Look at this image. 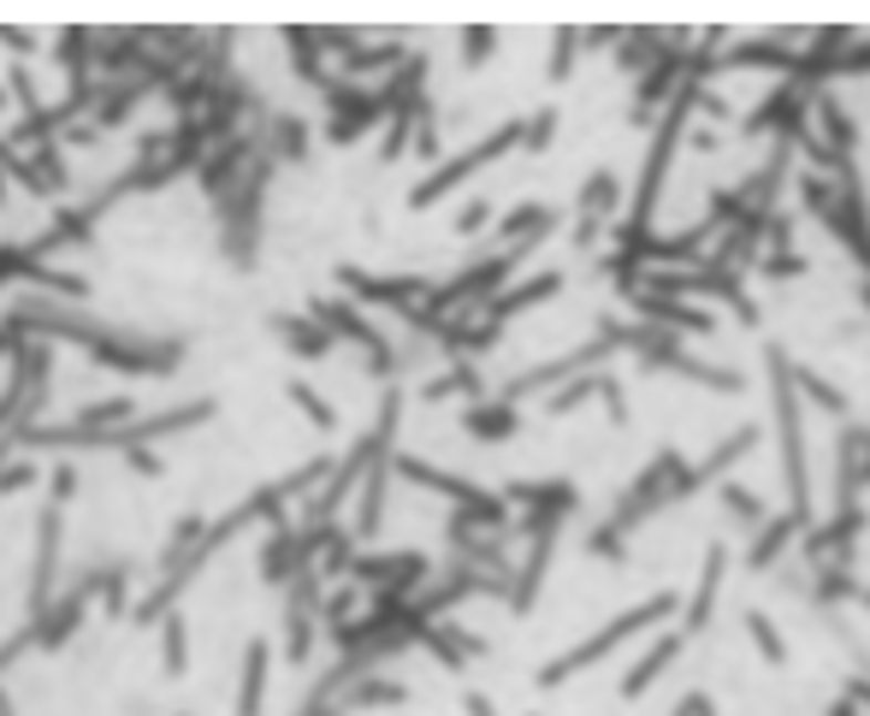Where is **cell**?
Masks as SVG:
<instances>
[{"mask_svg": "<svg viewBox=\"0 0 870 716\" xmlns=\"http://www.w3.org/2000/svg\"><path fill=\"white\" fill-rule=\"evenodd\" d=\"M817 581L806 587V599L824 610V604H859V610H870V581H859L852 569H811Z\"/></svg>", "mask_w": 870, "mask_h": 716, "instance_id": "cell-31", "label": "cell"}, {"mask_svg": "<svg viewBox=\"0 0 870 716\" xmlns=\"http://www.w3.org/2000/svg\"><path fill=\"white\" fill-rule=\"evenodd\" d=\"M634 291L675 297V302L711 297V302H723V309H735L740 326H764L758 297L746 291V272H735V267H711V261H698V267H640V284H634Z\"/></svg>", "mask_w": 870, "mask_h": 716, "instance_id": "cell-3", "label": "cell"}, {"mask_svg": "<svg viewBox=\"0 0 870 716\" xmlns=\"http://www.w3.org/2000/svg\"><path fill=\"white\" fill-rule=\"evenodd\" d=\"M463 710H468V716H498V710H491V698H486V693H468V698H463Z\"/></svg>", "mask_w": 870, "mask_h": 716, "instance_id": "cell-51", "label": "cell"}, {"mask_svg": "<svg viewBox=\"0 0 870 716\" xmlns=\"http://www.w3.org/2000/svg\"><path fill=\"white\" fill-rule=\"evenodd\" d=\"M557 125H562L557 107H539L534 118H521V148H527V155H545V148L557 143Z\"/></svg>", "mask_w": 870, "mask_h": 716, "instance_id": "cell-37", "label": "cell"}, {"mask_svg": "<svg viewBox=\"0 0 870 716\" xmlns=\"http://www.w3.org/2000/svg\"><path fill=\"white\" fill-rule=\"evenodd\" d=\"M723 581H728V544H723V539H711V544H705V562H698V587H693V599H681V616H675V627H681L687 640L711 627V616H716V592H723Z\"/></svg>", "mask_w": 870, "mask_h": 716, "instance_id": "cell-11", "label": "cell"}, {"mask_svg": "<svg viewBox=\"0 0 870 716\" xmlns=\"http://www.w3.org/2000/svg\"><path fill=\"white\" fill-rule=\"evenodd\" d=\"M178 716H190V710H178Z\"/></svg>", "mask_w": 870, "mask_h": 716, "instance_id": "cell-54", "label": "cell"}, {"mask_svg": "<svg viewBox=\"0 0 870 716\" xmlns=\"http://www.w3.org/2000/svg\"><path fill=\"white\" fill-rule=\"evenodd\" d=\"M628 309H634L645 326L675 332V338H716V314L705 302H675V297H652V291H628Z\"/></svg>", "mask_w": 870, "mask_h": 716, "instance_id": "cell-10", "label": "cell"}, {"mask_svg": "<svg viewBox=\"0 0 870 716\" xmlns=\"http://www.w3.org/2000/svg\"><path fill=\"white\" fill-rule=\"evenodd\" d=\"M574 60H580V30H557V37H551V60H545V77H551V83H569Z\"/></svg>", "mask_w": 870, "mask_h": 716, "instance_id": "cell-38", "label": "cell"}, {"mask_svg": "<svg viewBox=\"0 0 870 716\" xmlns=\"http://www.w3.org/2000/svg\"><path fill=\"white\" fill-rule=\"evenodd\" d=\"M770 284H794V279H806L811 261H806V249H764L758 261H753Z\"/></svg>", "mask_w": 870, "mask_h": 716, "instance_id": "cell-36", "label": "cell"}, {"mask_svg": "<svg viewBox=\"0 0 870 716\" xmlns=\"http://www.w3.org/2000/svg\"><path fill=\"white\" fill-rule=\"evenodd\" d=\"M794 65H799V48H794V37H781V30H770V37H746V42L716 54V72H776V77H794Z\"/></svg>", "mask_w": 870, "mask_h": 716, "instance_id": "cell-12", "label": "cell"}, {"mask_svg": "<svg viewBox=\"0 0 870 716\" xmlns=\"http://www.w3.org/2000/svg\"><path fill=\"white\" fill-rule=\"evenodd\" d=\"M587 557H599V562H628V539H622L610 521H599V527L587 533Z\"/></svg>", "mask_w": 870, "mask_h": 716, "instance_id": "cell-42", "label": "cell"}, {"mask_svg": "<svg viewBox=\"0 0 870 716\" xmlns=\"http://www.w3.org/2000/svg\"><path fill=\"white\" fill-rule=\"evenodd\" d=\"M562 291H569V272H557V267H545V272H534V279H516V284H504L498 297L480 309V320H491V326H509L516 314H527V309H539V302H557Z\"/></svg>", "mask_w": 870, "mask_h": 716, "instance_id": "cell-13", "label": "cell"}, {"mask_svg": "<svg viewBox=\"0 0 870 716\" xmlns=\"http://www.w3.org/2000/svg\"><path fill=\"white\" fill-rule=\"evenodd\" d=\"M794 196H799V208H806V214L817 219V214H824L841 190H835L829 178H817V173H794Z\"/></svg>", "mask_w": 870, "mask_h": 716, "instance_id": "cell-39", "label": "cell"}, {"mask_svg": "<svg viewBox=\"0 0 870 716\" xmlns=\"http://www.w3.org/2000/svg\"><path fill=\"white\" fill-rule=\"evenodd\" d=\"M859 468H864V486H870V445L859 450Z\"/></svg>", "mask_w": 870, "mask_h": 716, "instance_id": "cell-52", "label": "cell"}, {"mask_svg": "<svg viewBox=\"0 0 870 716\" xmlns=\"http://www.w3.org/2000/svg\"><path fill=\"white\" fill-rule=\"evenodd\" d=\"M272 338L297 355V362H320V355H332L338 344H332V332L320 326L314 314H272Z\"/></svg>", "mask_w": 870, "mask_h": 716, "instance_id": "cell-26", "label": "cell"}, {"mask_svg": "<svg viewBox=\"0 0 870 716\" xmlns=\"http://www.w3.org/2000/svg\"><path fill=\"white\" fill-rule=\"evenodd\" d=\"M551 557H557V533H539V539H527V557H521V569L509 574V616H534V604H539V587H545V574H551Z\"/></svg>", "mask_w": 870, "mask_h": 716, "instance_id": "cell-17", "label": "cell"}, {"mask_svg": "<svg viewBox=\"0 0 870 716\" xmlns=\"http://www.w3.org/2000/svg\"><path fill=\"white\" fill-rule=\"evenodd\" d=\"M604 373V367H599ZM599 373H574V380H562L557 391H545V415L562 421V415H574L580 403H592L599 397Z\"/></svg>", "mask_w": 870, "mask_h": 716, "instance_id": "cell-35", "label": "cell"}, {"mask_svg": "<svg viewBox=\"0 0 870 716\" xmlns=\"http://www.w3.org/2000/svg\"><path fill=\"white\" fill-rule=\"evenodd\" d=\"M604 231H610L604 219H587V214H574V231H569V243H574L580 255H592V249H599V237H604Z\"/></svg>", "mask_w": 870, "mask_h": 716, "instance_id": "cell-47", "label": "cell"}, {"mask_svg": "<svg viewBox=\"0 0 870 716\" xmlns=\"http://www.w3.org/2000/svg\"><path fill=\"white\" fill-rule=\"evenodd\" d=\"M338 291H344L355 309H385L391 320L426 309L433 297V279L426 272H367V267H338Z\"/></svg>", "mask_w": 870, "mask_h": 716, "instance_id": "cell-7", "label": "cell"}, {"mask_svg": "<svg viewBox=\"0 0 870 716\" xmlns=\"http://www.w3.org/2000/svg\"><path fill=\"white\" fill-rule=\"evenodd\" d=\"M118 456H125V468L136 474V480H160V474H166V456H160V445H125Z\"/></svg>", "mask_w": 870, "mask_h": 716, "instance_id": "cell-43", "label": "cell"}, {"mask_svg": "<svg viewBox=\"0 0 870 716\" xmlns=\"http://www.w3.org/2000/svg\"><path fill=\"white\" fill-rule=\"evenodd\" d=\"M486 219H491V201H486V196H474L468 208L450 219V231H456V237H474V231H486Z\"/></svg>", "mask_w": 870, "mask_h": 716, "instance_id": "cell-46", "label": "cell"}, {"mask_svg": "<svg viewBox=\"0 0 870 716\" xmlns=\"http://www.w3.org/2000/svg\"><path fill=\"white\" fill-rule=\"evenodd\" d=\"M628 350H634L645 367L675 373V380H693V385L716 391V397H735V391H746V373H740V367L698 362V355H693L687 344H681L675 332H657V326H628Z\"/></svg>", "mask_w": 870, "mask_h": 716, "instance_id": "cell-6", "label": "cell"}, {"mask_svg": "<svg viewBox=\"0 0 870 716\" xmlns=\"http://www.w3.org/2000/svg\"><path fill=\"white\" fill-rule=\"evenodd\" d=\"M788 362L794 355L781 344H764V367H770V415H776V445H781V486H788V516L817 527L811 509V450H806V403L788 385Z\"/></svg>", "mask_w": 870, "mask_h": 716, "instance_id": "cell-2", "label": "cell"}, {"mask_svg": "<svg viewBox=\"0 0 870 716\" xmlns=\"http://www.w3.org/2000/svg\"><path fill=\"white\" fill-rule=\"evenodd\" d=\"M610 54H617V65L628 77H640L670 54V37H663V30H617V48H610Z\"/></svg>", "mask_w": 870, "mask_h": 716, "instance_id": "cell-29", "label": "cell"}, {"mask_svg": "<svg viewBox=\"0 0 870 716\" xmlns=\"http://www.w3.org/2000/svg\"><path fill=\"white\" fill-rule=\"evenodd\" d=\"M740 634L753 640V652H758L764 663H770V670H788V657H794V652H788V634L776 627V616H770V610L746 604V610H740Z\"/></svg>", "mask_w": 870, "mask_h": 716, "instance_id": "cell-30", "label": "cell"}, {"mask_svg": "<svg viewBox=\"0 0 870 716\" xmlns=\"http://www.w3.org/2000/svg\"><path fill=\"white\" fill-rule=\"evenodd\" d=\"M794 237H799V214L794 208H770V214H764V243H770V249H799Z\"/></svg>", "mask_w": 870, "mask_h": 716, "instance_id": "cell-41", "label": "cell"}, {"mask_svg": "<svg viewBox=\"0 0 870 716\" xmlns=\"http://www.w3.org/2000/svg\"><path fill=\"white\" fill-rule=\"evenodd\" d=\"M628 326L634 320H622V314H599V332L587 338V344H574V350H562V355H551V362H539V367H527V373H516L498 397L504 403H527V397H539V391H557L562 380H574V373H599L610 355H622L628 350Z\"/></svg>", "mask_w": 870, "mask_h": 716, "instance_id": "cell-4", "label": "cell"}, {"mask_svg": "<svg viewBox=\"0 0 870 716\" xmlns=\"http://www.w3.org/2000/svg\"><path fill=\"white\" fill-rule=\"evenodd\" d=\"M450 397L480 403L486 397V373L474 367V362H450L445 373H433V380L421 385V403H450Z\"/></svg>", "mask_w": 870, "mask_h": 716, "instance_id": "cell-28", "label": "cell"}, {"mask_svg": "<svg viewBox=\"0 0 870 716\" xmlns=\"http://www.w3.org/2000/svg\"><path fill=\"white\" fill-rule=\"evenodd\" d=\"M723 143H728L723 131H693V148H698V155H716V148H723Z\"/></svg>", "mask_w": 870, "mask_h": 716, "instance_id": "cell-49", "label": "cell"}, {"mask_svg": "<svg viewBox=\"0 0 870 716\" xmlns=\"http://www.w3.org/2000/svg\"><path fill=\"white\" fill-rule=\"evenodd\" d=\"M622 201H628V190H622V178H617V166H592L587 178H580V201H574V214H587V219H617L622 214Z\"/></svg>", "mask_w": 870, "mask_h": 716, "instance_id": "cell-27", "label": "cell"}, {"mask_svg": "<svg viewBox=\"0 0 870 716\" xmlns=\"http://www.w3.org/2000/svg\"><path fill=\"white\" fill-rule=\"evenodd\" d=\"M799 533H806V521H794V516H770L753 533V544H746V569L753 574H776L781 569V557L799 544Z\"/></svg>", "mask_w": 870, "mask_h": 716, "instance_id": "cell-23", "label": "cell"}, {"mask_svg": "<svg viewBox=\"0 0 870 716\" xmlns=\"http://www.w3.org/2000/svg\"><path fill=\"white\" fill-rule=\"evenodd\" d=\"M811 131H817V143H824V148L859 160V125H852V113H847L841 95H829V90L811 95Z\"/></svg>", "mask_w": 870, "mask_h": 716, "instance_id": "cell-19", "label": "cell"}, {"mask_svg": "<svg viewBox=\"0 0 870 716\" xmlns=\"http://www.w3.org/2000/svg\"><path fill=\"white\" fill-rule=\"evenodd\" d=\"M498 30H463V48H456V60H463V72H474V65H486L491 54H498Z\"/></svg>", "mask_w": 870, "mask_h": 716, "instance_id": "cell-40", "label": "cell"}, {"mask_svg": "<svg viewBox=\"0 0 870 716\" xmlns=\"http://www.w3.org/2000/svg\"><path fill=\"white\" fill-rule=\"evenodd\" d=\"M599 397H604V408H610V426H628V421H634V415H628V391H622L617 373H599Z\"/></svg>", "mask_w": 870, "mask_h": 716, "instance_id": "cell-44", "label": "cell"}, {"mask_svg": "<svg viewBox=\"0 0 870 716\" xmlns=\"http://www.w3.org/2000/svg\"><path fill=\"white\" fill-rule=\"evenodd\" d=\"M284 403H297L320 433H338V403L327 397V391H314L309 380H284Z\"/></svg>", "mask_w": 870, "mask_h": 716, "instance_id": "cell-34", "label": "cell"}, {"mask_svg": "<svg viewBox=\"0 0 870 716\" xmlns=\"http://www.w3.org/2000/svg\"><path fill=\"white\" fill-rule=\"evenodd\" d=\"M267 681H272V645L267 640H249L244 645V663H237V716H261L267 710Z\"/></svg>", "mask_w": 870, "mask_h": 716, "instance_id": "cell-24", "label": "cell"}, {"mask_svg": "<svg viewBox=\"0 0 870 716\" xmlns=\"http://www.w3.org/2000/svg\"><path fill=\"white\" fill-rule=\"evenodd\" d=\"M391 474H397V480H408V486H421V491H438V498H450V509L486 498L480 480H463V474L426 463V456H408V450H391Z\"/></svg>", "mask_w": 870, "mask_h": 716, "instance_id": "cell-14", "label": "cell"}, {"mask_svg": "<svg viewBox=\"0 0 870 716\" xmlns=\"http://www.w3.org/2000/svg\"><path fill=\"white\" fill-rule=\"evenodd\" d=\"M835 77H870V37H852V48L835 60Z\"/></svg>", "mask_w": 870, "mask_h": 716, "instance_id": "cell-45", "label": "cell"}, {"mask_svg": "<svg viewBox=\"0 0 870 716\" xmlns=\"http://www.w3.org/2000/svg\"><path fill=\"white\" fill-rule=\"evenodd\" d=\"M788 173H794V148L776 136V148H770V160L758 166L753 178H740L735 184V196L746 201V208H758V214H770V208H781V184H788Z\"/></svg>", "mask_w": 870, "mask_h": 716, "instance_id": "cell-20", "label": "cell"}, {"mask_svg": "<svg viewBox=\"0 0 870 716\" xmlns=\"http://www.w3.org/2000/svg\"><path fill=\"white\" fill-rule=\"evenodd\" d=\"M681 652H687V634H681V627H657L652 634V645H645V652L628 663V675H622V698L628 705H634V698L652 687V681L663 675V670H675L681 663Z\"/></svg>", "mask_w": 870, "mask_h": 716, "instance_id": "cell-16", "label": "cell"}, {"mask_svg": "<svg viewBox=\"0 0 870 716\" xmlns=\"http://www.w3.org/2000/svg\"><path fill=\"white\" fill-rule=\"evenodd\" d=\"M516 148H521V118H504L498 131H486L480 143H468V148H463V155H445V160H438L433 173H426V178L415 184V190H408V208H415V214H426L433 201L456 196V190H463V184H468L474 173H486L491 160L516 155Z\"/></svg>", "mask_w": 870, "mask_h": 716, "instance_id": "cell-5", "label": "cell"}, {"mask_svg": "<svg viewBox=\"0 0 870 716\" xmlns=\"http://www.w3.org/2000/svg\"><path fill=\"white\" fill-rule=\"evenodd\" d=\"M864 445H870V426L841 421V438H835V509H864V468H859Z\"/></svg>", "mask_w": 870, "mask_h": 716, "instance_id": "cell-15", "label": "cell"}, {"mask_svg": "<svg viewBox=\"0 0 870 716\" xmlns=\"http://www.w3.org/2000/svg\"><path fill=\"white\" fill-rule=\"evenodd\" d=\"M705 698H711V693H698V687H693V693L681 698V705H675L670 716H698V710H705Z\"/></svg>", "mask_w": 870, "mask_h": 716, "instance_id": "cell-50", "label": "cell"}, {"mask_svg": "<svg viewBox=\"0 0 870 716\" xmlns=\"http://www.w3.org/2000/svg\"><path fill=\"white\" fill-rule=\"evenodd\" d=\"M521 426H527V415L516 403H504V397H480V403L463 408V433L480 438V445H509Z\"/></svg>", "mask_w": 870, "mask_h": 716, "instance_id": "cell-21", "label": "cell"}, {"mask_svg": "<svg viewBox=\"0 0 870 716\" xmlns=\"http://www.w3.org/2000/svg\"><path fill=\"white\" fill-rule=\"evenodd\" d=\"M698 716H716V698H705V710H698Z\"/></svg>", "mask_w": 870, "mask_h": 716, "instance_id": "cell-53", "label": "cell"}, {"mask_svg": "<svg viewBox=\"0 0 870 716\" xmlns=\"http://www.w3.org/2000/svg\"><path fill=\"white\" fill-rule=\"evenodd\" d=\"M864 219H870V208H864Z\"/></svg>", "mask_w": 870, "mask_h": 716, "instance_id": "cell-55", "label": "cell"}, {"mask_svg": "<svg viewBox=\"0 0 870 716\" xmlns=\"http://www.w3.org/2000/svg\"><path fill=\"white\" fill-rule=\"evenodd\" d=\"M681 463H687V456H681L675 445H657V450H652V463H645L634 480H628V491H622L617 504H610V516H604V521L628 539L640 521L663 516V509H670V480H675V468H681Z\"/></svg>", "mask_w": 870, "mask_h": 716, "instance_id": "cell-8", "label": "cell"}, {"mask_svg": "<svg viewBox=\"0 0 870 716\" xmlns=\"http://www.w3.org/2000/svg\"><path fill=\"white\" fill-rule=\"evenodd\" d=\"M415 645H421V652H433L438 670H450V675H463L468 663L486 657V634H468V627H456V622H426Z\"/></svg>", "mask_w": 870, "mask_h": 716, "instance_id": "cell-18", "label": "cell"}, {"mask_svg": "<svg viewBox=\"0 0 870 716\" xmlns=\"http://www.w3.org/2000/svg\"><path fill=\"white\" fill-rule=\"evenodd\" d=\"M155 627H160V675L178 681L184 670H190V616H184V610H166Z\"/></svg>", "mask_w": 870, "mask_h": 716, "instance_id": "cell-32", "label": "cell"}, {"mask_svg": "<svg viewBox=\"0 0 870 716\" xmlns=\"http://www.w3.org/2000/svg\"><path fill=\"white\" fill-rule=\"evenodd\" d=\"M675 616H681V592H675V587H657L652 599H640V604H628L622 616H610V622L599 627V634L574 640L562 657L539 663V670H534V687H539V693H551V687H562V681L587 675L592 663H604V657L617 652L622 640H634V634H652V627H670Z\"/></svg>", "mask_w": 870, "mask_h": 716, "instance_id": "cell-1", "label": "cell"}, {"mask_svg": "<svg viewBox=\"0 0 870 716\" xmlns=\"http://www.w3.org/2000/svg\"><path fill=\"white\" fill-rule=\"evenodd\" d=\"M498 498H504L509 509L527 504V516L509 521V533L539 539V533H562V521L580 509V486H574V480H509Z\"/></svg>", "mask_w": 870, "mask_h": 716, "instance_id": "cell-9", "label": "cell"}, {"mask_svg": "<svg viewBox=\"0 0 870 716\" xmlns=\"http://www.w3.org/2000/svg\"><path fill=\"white\" fill-rule=\"evenodd\" d=\"M841 693L864 710V705H870V675H864V670H859V675H847V681H841Z\"/></svg>", "mask_w": 870, "mask_h": 716, "instance_id": "cell-48", "label": "cell"}, {"mask_svg": "<svg viewBox=\"0 0 870 716\" xmlns=\"http://www.w3.org/2000/svg\"><path fill=\"white\" fill-rule=\"evenodd\" d=\"M788 385H794V397L799 403H811L817 415H829V421H852V397L835 380H824L811 362H788Z\"/></svg>", "mask_w": 870, "mask_h": 716, "instance_id": "cell-25", "label": "cell"}, {"mask_svg": "<svg viewBox=\"0 0 870 716\" xmlns=\"http://www.w3.org/2000/svg\"><path fill=\"white\" fill-rule=\"evenodd\" d=\"M716 504H723V516L746 527V533H758L764 521H770V509H764V498L753 486H740V480H716Z\"/></svg>", "mask_w": 870, "mask_h": 716, "instance_id": "cell-33", "label": "cell"}, {"mask_svg": "<svg viewBox=\"0 0 870 716\" xmlns=\"http://www.w3.org/2000/svg\"><path fill=\"white\" fill-rule=\"evenodd\" d=\"M764 445V426H740V433H728V438H716V450L705 456V463H687V480L693 491H705L716 480H728V468L740 463V456H753Z\"/></svg>", "mask_w": 870, "mask_h": 716, "instance_id": "cell-22", "label": "cell"}]
</instances>
